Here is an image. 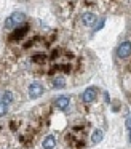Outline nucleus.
<instances>
[{
  "instance_id": "nucleus-14",
  "label": "nucleus",
  "mask_w": 131,
  "mask_h": 149,
  "mask_svg": "<svg viewBox=\"0 0 131 149\" xmlns=\"http://www.w3.org/2000/svg\"><path fill=\"white\" fill-rule=\"evenodd\" d=\"M104 100H105V103H110V100H109V95H107V91H104Z\"/></svg>"
},
{
  "instance_id": "nucleus-3",
  "label": "nucleus",
  "mask_w": 131,
  "mask_h": 149,
  "mask_svg": "<svg viewBox=\"0 0 131 149\" xmlns=\"http://www.w3.org/2000/svg\"><path fill=\"white\" fill-rule=\"evenodd\" d=\"M43 91H45L43 85L38 84V82H34V84L29 85V96H30L32 100H37L38 96H42V95H43Z\"/></svg>"
},
{
  "instance_id": "nucleus-5",
  "label": "nucleus",
  "mask_w": 131,
  "mask_h": 149,
  "mask_svg": "<svg viewBox=\"0 0 131 149\" xmlns=\"http://www.w3.org/2000/svg\"><path fill=\"white\" fill-rule=\"evenodd\" d=\"M54 104H56L58 109L67 111L69 109V104H70V100H69V96H58L56 100H54Z\"/></svg>"
},
{
  "instance_id": "nucleus-13",
  "label": "nucleus",
  "mask_w": 131,
  "mask_h": 149,
  "mask_svg": "<svg viewBox=\"0 0 131 149\" xmlns=\"http://www.w3.org/2000/svg\"><path fill=\"white\" fill-rule=\"evenodd\" d=\"M125 127H126L128 130H131V117H128L126 122H125Z\"/></svg>"
},
{
  "instance_id": "nucleus-4",
  "label": "nucleus",
  "mask_w": 131,
  "mask_h": 149,
  "mask_svg": "<svg viewBox=\"0 0 131 149\" xmlns=\"http://www.w3.org/2000/svg\"><path fill=\"white\" fill-rule=\"evenodd\" d=\"M96 96H98V88L96 87H88L85 91H83L82 100H83V103L89 104V103H93V101L96 100Z\"/></svg>"
},
{
  "instance_id": "nucleus-12",
  "label": "nucleus",
  "mask_w": 131,
  "mask_h": 149,
  "mask_svg": "<svg viewBox=\"0 0 131 149\" xmlns=\"http://www.w3.org/2000/svg\"><path fill=\"white\" fill-rule=\"evenodd\" d=\"M102 26H104V19H101V21H99L98 24H96V27H94V32H96V31H99V29H101Z\"/></svg>"
},
{
  "instance_id": "nucleus-10",
  "label": "nucleus",
  "mask_w": 131,
  "mask_h": 149,
  "mask_svg": "<svg viewBox=\"0 0 131 149\" xmlns=\"http://www.w3.org/2000/svg\"><path fill=\"white\" fill-rule=\"evenodd\" d=\"M64 85H66V79H64V77L58 75V77L53 79V87L54 88H64Z\"/></svg>"
},
{
  "instance_id": "nucleus-15",
  "label": "nucleus",
  "mask_w": 131,
  "mask_h": 149,
  "mask_svg": "<svg viewBox=\"0 0 131 149\" xmlns=\"http://www.w3.org/2000/svg\"><path fill=\"white\" fill-rule=\"evenodd\" d=\"M128 139H130V143H131V130H130V133H128Z\"/></svg>"
},
{
  "instance_id": "nucleus-6",
  "label": "nucleus",
  "mask_w": 131,
  "mask_h": 149,
  "mask_svg": "<svg viewBox=\"0 0 131 149\" xmlns=\"http://www.w3.org/2000/svg\"><path fill=\"white\" fill-rule=\"evenodd\" d=\"M82 23L85 24V26H93V24L96 23V15L91 13V11H86V13L82 15Z\"/></svg>"
},
{
  "instance_id": "nucleus-9",
  "label": "nucleus",
  "mask_w": 131,
  "mask_h": 149,
  "mask_svg": "<svg viewBox=\"0 0 131 149\" xmlns=\"http://www.w3.org/2000/svg\"><path fill=\"white\" fill-rule=\"evenodd\" d=\"M13 100H15V98H13V93L11 91H3V95H2V100L0 101H3V103L5 104H13Z\"/></svg>"
},
{
  "instance_id": "nucleus-8",
  "label": "nucleus",
  "mask_w": 131,
  "mask_h": 149,
  "mask_svg": "<svg viewBox=\"0 0 131 149\" xmlns=\"http://www.w3.org/2000/svg\"><path fill=\"white\" fill-rule=\"evenodd\" d=\"M102 138H104V132L99 130V128H96L94 132H93V135H91V143L93 144H98V143L102 141Z\"/></svg>"
},
{
  "instance_id": "nucleus-11",
  "label": "nucleus",
  "mask_w": 131,
  "mask_h": 149,
  "mask_svg": "<svg viewBox=\"0 0 131 149\" xmlns=\"http://www.w3.org/2000/svg\"><path fill=\"white\" fill-rule=\"evenodd\" d=\"M8 112V104H5L3 101H0V117H3Z\"/></svg>"
},
{
  "instance_id": "nucleus-1",
  "label": "nucleus",
  "mask_w": 131,
  "mask_h": 149,
  "mask_svg": "<svg viewBox=\"0 0 131 149\" xmlns=\"http://www.w3.org/2000/svg\"><path fill=\"white\" fill-rule=\"evenodd\" d=\"M24 21H26V15L22 13V11H16V13H13L11 16H8L5 19V27L6 29H16V27L21 26Z\"/></svg>"
},
{
  "instance_id": "nucleus-2",
  "label": "nucleus",
  "mask_w": 131,
  "mask_h": 149,
  "mask_svg": "<svg viewBox=\"0 0 131 149\" xmlns=\"http://www.w3.org/2000/svg\"><path fill=\"white\" fill-rule=\"evenodd\" d=\"M117 56L120 59H126L131 56V42H121L117 47Z\"/></svg>"
},
{
  "instance_id": "nucleus-7",
  "label": "nucleus",
  "mask_w": 131,
  "mask_h": 149,
  "mask_svg": "<svg viewBox=\"0 0 131 149\" xmlns=\"http://www.w3.org/2000/svg\"><path fill=\"white\" fill-rule=\"evenodd\" d=\"M54 146H56V136L48 135L43 139V149H54Z\"/></svg>"
}]
</instances>
